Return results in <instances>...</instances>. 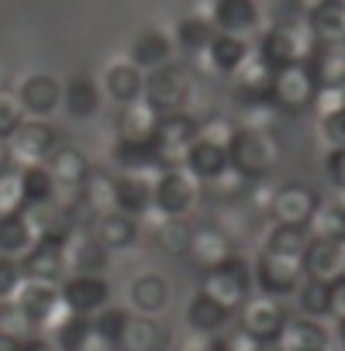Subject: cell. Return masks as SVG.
I'll use <instances>...</instances> for the list:
<instances>
[{"instance_id": "cell-1", "label": "cell", "mask_w": 345, "mask_h": 351, "mask_svg": "<svg viewBox=\"0 0 345 351\" xmlns=\"http://www.w3.org/2000/svg\"><path fill=\"white\" fill-rule=\"evenodd\" d=\"M228 165L245 176L249 183L263 180V176L276 165L280 158V141L269 128H245V124H235L232 138H228Z\"/></svg>"}, {"instance_id": "cell-2", "label": "cell", "mask_w": 345, "mask_h": 351, "mask_svg": "<svg viewBox=\"0 0 345 351\" xmlns=\"http://www.w3.org/2000/svg\"><path fill=\"white\" fill-rule=\"evenodd\" d=\"M194 97V69L187 62L169 59L155 69L145 73V86H142V100L155 110V114H169V110H187Z\"/></svg>"}, {"instance_id": "cell-3", "label": "cell", "mask_w": 345, "mask_h": 351, "mask_svg": "<svg viewBox=\"0 0 345 351\" xmlns=\"http://www.w3.org/2000/svg\"><path fill=\"white\" fill-rule=\"evenodd\" d=\"M201 200V183L183 165H166L152 176V214L187 217Z\"/></svg>"}, {"instance_id": "cell-4", "label": "cell", "mask_w": 345, "mask_h": 351, "mask_svg": "<svg viewBox=\"0 0 345 351\" xmlns=\"http://www.w3.org/2000/svg\"><path fill=\"white\" fill-rule=\"evenodd\" d=\"M311 45H314V42H311L304 21H280V25H269V28L259 35L256 56H259L269 69H283V66L304 62L307 52H311Z\"/></svg>"}, {"instance_id": "cell-5", "label": "cell", "mask_w": 345, "mask_h": 351, "mask_svg": "<svg viewBox=\"0 0 345 351\" xmlns=\"http://www.w3.org/2000/svg\"><path fill=\"white\" fill-rule=\"evenodd\" d=\"M201 134V121L187 110H169V114H159L155 117V128H152V148H155V165L166 169V165H180L183 162V152L187 145Z\"/></svg>"}, {"instance_id": "cell-6", "label": "cell", "mask_w": 345, "mask_h": 351, "mask_svg": "<svg viewBox=\"0 0 345 351\" xmlns=\"http://www.w3.org/2000/svg\"><path fill=\"white\" fill-rule=\"evenodd\" d=\"M201 289H204L208 296H214L218 303H225V306L235 310V306L252 293V265H249V258H242L238 252H232L225 262L204 269Z\"/></svg>"}, {"instance_id": "cell-7", "label": "cell", "mask_w": 345, "mask_h": 351, "mask_svg": "<svg viewBox=\"0 0 345 351\" xmlns=\"http://www.w3.org/2000/svg\"><path fill=\"white\" fill-rule=\"evenodd\" d=\"M249 265H252V286L266 296H276V300L293 296L297 282L304 279L297 255H280V252L263 248L256 255V262H249Z\"/></svg>"}, {"instance_id": "cell-8", "label": "cell", "mask_w": 345, "mask_h": 351, "mask_svg": "<svg viewBox=\"0 0 345 351\" xmlns=\"http://www.w3.org/2000/svg\"><path fill=\"white\" fill-rule=\"evenodd\" d=\"M290 313H287V306H283V300H276V296H266V293H259V296H245L238 306H235V327L238 330H245L252 341H276V334H280V327H283V320H287Z\"/></svg>"}, {"instance_id": "cell-9", "label": "cell", "mask_w": 345, "mask_h": 351, "mask_svg": "<svg viewBox=\"0 0 345 351\" xmlns=\"http://www.w3.org/2000/svg\"><path fill=\"white\" fill-rule=\"evenodd\" d=\"M297 310L304 317L314 320H328V324H342L345 320V279L335 282H321V279H300L293 289Z\"/></svg>"}, {"instance_id": "cell-10", "label": "cell", "mask_w": 345, "mask_h": 351, "mask_svg": "<svg viewBox=\"0 0 345 351\" xmlns=\"http://www.w3.org/2000/svg\"><path fill=\"white\" fill-rule=\"evenodd\" d=\"M11 313L32 330V334H42L49 317L59 310V286L56 282H38V279H25L21 289L14 293V300L8 303Z\"/></svg>"}, {"instance_id": "cell-11", "label": "cell", "mask_w": 345, "mask_h": 351, "mask_svg": "<svg viewBox=\"0 0 345 351\" xmlns=\"http://www.w3.org/2000/svg\"><path fill=\"white\" fill-rule=\"evenodd\" d=\"M56 145H59V131L52 128L49 117H25L14 128V134L8 138V152H11V162L14 165L45 162Z\"/></svg>"}, {"instance_id": "cell-12", "label": "cell", "mask_w": 345, "mask_h": 351, "mask_svg": "<svg viewBox=\"0 0 345 351\" xmlns=\"http://www.w3.org/2000/svg\"><path fill=\"white\" fill-rule=\"evenodd\" d=\"M314 80L307 73L304 62H293V66H283V69H273V80H269V100L280 114H300L311 107L314 100Z\"/></svg>"}, {"instance_id": "cell-13", "label": "cell", "mask_w": 345, "mask_h": 351, "mask_svg": "<svg viewBox=\"0 0 345 351\" xmlns=\"http://www.w3.org/2000/svg\"><path fill=\"white\" fill-rule=\"evenodd\" d=\"M59 300L69 313H97L100 306L111 303V282L104 276H87V272H66L59 282Z\"/></svg>"}, {"instance_id": "cell-14", "label": "cell", "mask_w": 345, "mask_h": 351, "mask_svg": "<svg viewBox=\"0 0 345 351\" xmlns=\"http://www.w3.org/2000/svg\"><path fill=\"white\" fill-rule=\"evenodd\" d=\"M63 255H66V272L104 276L111 269V252L104 245H97V238L87 231V224H76L63 238Z\"/></svg>"}, {"instance_id": "cell-15", "label": "cell", "mask_w": 345, "mask_h": 351, "mask_svg": "<svg viewBox=\"0 0 345 351\" xmlns=\"http://www.w3.org/2000/svg\"><path fill=\"white\" fill-rule=\"evenodd\" d=\"M300 272L307 279H345V238H311L300 252Z\"/></svg>"}, {"instance_id": "cell-16", "label": "cell", "mask_w": 345, "mask_h": 351, "mask_svg": "<svg viewBox=\"0 0 345 351\" xmlns=\"http://www.w3.org/2000/svg\"><path fill=\"white\" fill-rule=\"evenodd\" d=\"M87 231L97 238V245H104L114 255V252H128L142 241V217H131L121 210H104V214L90 217Z\"/></svg>"}, {"instance_id": "cell-17", "label": "cell", "mask_w": 345, "mask_h": 351, "mask_svg": "<svg viewBox=\"0 0 345 351\" xmlns=\"http://www.w3.org/2000/svg\"><path fill=\"white\" fill-rule=\"evenodd\" d=\"M18 104L25 117H52L63 104V83L52 73H32L18 83Z\"/></svg>"}, {"instance_id": "cell-18", "label": "cell", "mask_w": 345, "mask_h": 351, "mask_svg": "<svg viewBox=\"0 0 345 351\" xmlns=\"http://www.w3.org/2000/svg\"><path fill=\"white\" fill-rule=\"evenodd\" d=\"M276 348L280 351H331V330L328 320H314V317H287L280 334H276Z\"/></svg>"}, {"instance_id": "cell-19", "label": "cell", "mask_w": 345, "mask_h": 351, "mask_svg": "<svg viewBox=\"0 0 345 351\" xmlns=\"http://www.w3.org/2000/svg\"><path fill=\"white\" fill-rule=\"evenodd\" d=\"M194 180L201 183V186H211L218 176H225L228 172V148L221 145V141H211V138H204V134H197L190 145H187V152H183V162H180Z\"/></svg>"}, {"instance_id": "cell-20", "label": "cell", "mask_w": 345, "mask_h": 351, "mask_svg": "<svg viewBox=\"0 0 345 351\" xmlns=\"http://www.w3.org/2000/svg\"><path fill=\"white\" fill-rule=\"evenodd\" d=\"M21 272L25 279L38 282H63L66 276V255H63V238H35L32 248L21 255Z\"/></svg>"}, {"instance_id": "cell-21", "label": "cell", "mask_w": 345, "mask_h": 351, "mask_svg": "<svg viewBox=\"0 0 345 351\" xmlns=\"http://www.w3.org/2000/svg\"><path fill=\"white\" fill-rule=\"evenodd\" d=\"M304 28L314 45H342L345 42V4L342 0H318L304 11Z\"/></svg>"}, {"instance_id": "cell-22", "label": "cell", "mask_w": 345, "mask_h": 351, "mask_svg": "<svg viewBox=\"0 0 345 351\" xmlns=\"http://www.w3.org/2000/svg\"><path fill=\"white\" fill-rule=\"evenodd\" d=\"M152 176L155 172L121 169L114 176V210L131 214V217H145L152 210Z\"/></svg>"}, {"instance_id": "cell-23", "label": "cell", "mask_w": 345, "mask_h": 351, "mask_svg": "<svg viewBox=\"0 0 345 351\" xmlns=\"http://www.w3.org/2000/svg\"><path fill=\"white\" fill-rule=\"evenodd\" d=\"M321 204L318 190L307 183H287L273 193L269 200V217L283 221V224H307V217L314 214V207Z\"/></svg>"}, {"instance_id": "cell-24", "label": "cell", "mask_w": 345, "mask_h": 351, "mask_svg": "<svg viewBox=\"0 0 345 351\" xmlns=\"http://www.w3.org/2000/svg\"><path fill=\"white\" fill-rule=\"evenodd\" d=\"M104 107V90L90 73H76L63 83V104L59 110H66L73 121H90L97 117V110Z\"/></svg>"}, {"instance_id": "cell-25", "label": "cell", "mask_w": 345, "mask_h": 351, "mask_svg": "<svg viewBox=\"0 0 345 351\" xmlns=\"http://www.w3.org/2000/svg\"><path fill=\"white\" fill-rule=\"evenodd\" d=\"M169 300H172V286L166 276L159 272H138L131 282H128V303L135 313H145V317H159L169 310Z\"/></svg>"}, {"instance_id": "cell-26", "label": "cell", "mask_w": 345, "mask_h": 351, "mask_svg": "<svg viewBox=\"0 0 345 351\" xmlns=\"http://www.w3.org/2000/svg\"><path fill=\"white\" fill-rule=\"evenodd\" d=\"M45 169L52 176L56 190H73L76 193L93 165H90V158H87L83 148H76V145H56L49 152V158H45Z\"/></svg>"}, {"instance_id": "cell-27", "label": "cell", "mask_w": 345, "mask_h": 351, "mask_svg": "<svg viewBox=\"0 0 345 351\" xmlns=\"http://www.w3.org/2000/svg\"><path fill=\"white\" fill-rule=\"evenodd\" d=\"M249 52H252V45H249L245 35L214 32L211 42H208V49H204L201 56H204V62H208V69H211L214 76H232V73L249 59Z\"/></svg>"}, {"instance_id": "cell-28", "label": "cell", "mask_w": 345, "mask_h": 351, "mask_svg": "<svg viewBox=\"0 0 345 351\" xmlns=\"http://www.w3.org/2000/svg\"><path fill=\"white\" fill-rule=\"evenodd\" d=\"M208 21L214 25V32H228V35H252L259 28V4L256 0H214Z\"/></svg>"}, {"instance_id": "cell-29", "label": "cell", "mask_w": 345, "mask_h": 351, "mask_svg": "<svg viewBox=\"0 0 345 351\" xmlns=\"http://www.w3.org/2000/svg\"><path fill=\"white\" fill-rule=\"evenodd\" d=\"M142 86H145V73L131 62V59H114L107 69H104V80H100V90L107 100L114 104H131L142 97Z\"/></svg>"}, {"instance_id": "cell-30", "label": "cell", "mask_w": 345, "mask_h": 351, "mask_svg": "<svg viewBox=\"0 0 345 351\" xmlns=\"http://www.w3.org/2000/svg\"><path fill=\"white\" fill-rule=\"evenodd\" d=\"M183 317H187V327L197 330V334H221L225 327H232L235 310L225 306V303H218V300L208 296L204 289H197V296H190Z\"/></svg>"}, {"instance_id": "cell-31", "label": "cell", "mask_w": 345, "mask_h": 351, "mask_svg": "<svg viewBox=\"0 0 345 351\" xmlns=\"http://www.w3.org/2000/svg\"><path fill=\"white\" fill-rule=\"evenodd\" d=\"M194 228L187 217H169V214H152V245L169 255V258H187Z\"/></svg>"}, {"instance_id": "cell-32", "label": "cell", "mask_w": 345, "mask_h": 351, "mask_svg": "<svg viewBox=\"0 0 345 351\" xmlns=\"http://www.w3.org/2000/svg\"><path fill=\"white\" fill-rule=\"evenodd\" d=\"M114 351H166V330L162 324H155V317L128 313Z\"/></svg>"}, {"instance_id": "cell-33", "label": "cell", "mask_w": 345, "mask_h": 351, "mask_svg": "<svg viewBox=\"0 0 345 351\" xmlns=\"http://www.w3.org/2000/svg\"><path fill=\"white\" fill-rule=\"evenodd\" d=\"M235 252L232 245V234H225L221 228H194V238H190V248H187V258L204 272L218 262H225L228 255Z\"/></svg>"}, {"instance_id": "cell-34", "label": "cell", "mask_w": 345, "mask_h": 351, "mask_svg": "<svg viewBox=\"0 0 345 351\" xmlns=\"http://www.w3.org/2000/svg\"><path fill=\"white\" fill-rule=\"evenodd\" d=\"M172 56H177L172 35H166V32H159V28H145V32H138L135 42H131V52H128V59H131L142 73H148V69L169 62Z\"/></svg>"}, {"instance_id": "cell-35", "label": "cell", "mask_w": 345, "mask_h": 351, "mask_svg": "<svg viewBox=\"0 0 345 351\" xmlns=\"http://www.w3.org/2000/svg\"><path fill=\"white\" fill-rule=\"evenodd\" d=\"M314 86H345V52L342 45H311L304 59Z\"/></svg>"}, {"instance_id": "cell-36", "label": "cell", "mask_w": 345, "mask_h": 351, "mask_svg": "<svg viewBox=\"0 0 345 351\" xmlns=\"http://www.w3.org/2000/svg\"><path fill=\"white\" fill-rule=\"evenodd\" d=\"M76 193H80V207L90 217H97L104 210H114V176L104 172V169H90Z\"/></svg>"}, {"instance_id": "cell-37", "label": "cell", "mask_w": 345, "mask_h": 351, "mask_svg": "<svg viewBox=\"0 0 345 351\" xmlns=\"http://www.w3.org/2000/svg\"><path fill=\"white\" fill-rule=\"evenodd\" d=\"M111 158L118 162V169H135V172H159V165H155V148H152V138H114V145H111Z\"/></svg>"}, {"instance_id": "cell-38", "label": "cell", "mask_w": 345, "mask_h": 351, "mask_svg": "<svg viewBox=\"0 0 345 351\" xmlns=\"http://www.w3.org/2000/svg\"><path fill=\"white\" fill-rule=\"evenodd\" d=\"M155 117H159V114L138 97V100H131V104H118L114 131H118V138H152Z\"/></svg>"}, {"instance_id": "cell-39", "label": "cell", "mask_w": 345, "mask_h": 351, "mask_svg": "<svg viewBox=\"0 0 345 351\" xmlns=\"http://www.w3.org/2000/svg\"><path fill=\"white\" fill-rule=\"evenodd\" d=\"M235 80V97H269V80H273V69L256 56V49L249 52V59L232 73Z\"/></svg>"}, {"instance_id": "cell-40", "label": "cell", "mask_w": 345, "mask_h": 351, "mask_svg": "<svg viewBox=\"0 0 345 351\" xmlns=\"http://www.w3.org/2000/svg\"><path fill=\"white\" fill-rule=\"evenodd\" d=\"M35 241V231L25 217V210H11V214H0V252L21 258Z\"/></svg>"}, {"instance_id": "cell-41", "label": "cell", "mask_w": 345, "mask_h": 351, "mask_svg": "<svg viewBox=\"0 0 345 351\" xmlns=\"http://www.w3.org/2000/svg\"><path fill=\"white\" fill-rule=\"evenodd\" d=\"M211 35H214V25L201 14H190V18H180L177 28H172V45H177L183 56H201L208 49Z\"/></svg>"}, {"instance_id": "cell-42", "label": "cell", "mask_w": 345, "mask_h": 351, "mask_svg": "<svg viewBox=\"0 0 345 351\" xmlns=\"http://www.w3.org/2000/svg\"><path fill=\"white\" fill-rule=\"evenodd\" d=\"M307 241H311V234H307L304 224H283V221H273L269 231H266V238H263V248L280 252V255H297V258H300V252L307 248Z\"/></svg>"}, {"instance_id": "cell-43", "label": "cell", "mask_w": 345, "mask_h": 351, "mask_svg": "<svg viewBox=\"0 0 345 351\" xmlns=\"http://www.w3.org/2000/svg\"><path fill=\"white\" fill-rule=\"evenodd\" d=\"M21 169V186H25V207H35V204H49L59 197L52 176L45 169V162H35V165H18Z\"/></svg>"}, {"instance_id": "cell-44", "label": "cell", "mask_w": 345, "mask_h": 351, "mask_svg": "<svg viewBox=\"0 0 345 351\" xmlns=\"http://www.w3.org/2000/svg\"><path fill=\"white\" fill-rule=\"evenodd\" d=\"M304 228H307L311 238H345V207L321 200Z\"/></svg>"}, {"instance_id": "cell-45", "label": "cell", "mask_w": 345, "mask_h": 351, "mask_svg": "<svg viewBox=\"0 0 345 351\" xmlns=\"http://www.w3.org/2000/svg\"><path fill=\"white\" fill-rule=\"evenodd\" d=\"M124 320H128V310H124V306H114V303H107V306H100L97 313H90L93 334H97L107 348H118V337H121V330H124Z\"/></svg>"}, {"instance_id": "cell-46", "label": "cell", "mask_w": 345, "mask_h": 351, "mask_svg": "<svg viewBox=\"0 0 345 351\" xmlns=\"http://www.w3.org/2000/svg\"><path fill=\"white\" fill-rule=\"evenodd\" d=\"M25 210V186H21V169L8 165L0 172V214Z\"/></svg>"}, {"instance_id": "cell-47", "label": "cell", "mask_w": 345, "mask_h": 351, "mask_svg": "<svg viewBox=\"0 0 345 351\" xmlns=\"http://www.w3.org/2000/svg\"><path fill=\"white\" fill-rule=\"evenodd\" d=\"M21 282H25L21 258L0 252V303H11V300H14V293L21 289Z\"/></svg>"}, {"instance_id": "cell-48", "label": "cell", "mask_w": 345, "mask_h": 351, "mask_svg": "<svg viewBox=\"0 0 345 351\" xmlns=\"http://www.w3.org/2000/svg\"><path fill=\"white\" fill-rule=\"evenodd\" d=\"M21 121H25V110H21L18 97H14L11 90H4V86H0V138L8 141Z\"/></svg>"}, {"instance_id": "cell-49", "label": "cell", "mask_w": 345, "mask_h": 351, "mask_svg": "<svg viewBox=\"0 0 345 351\" xmlns=\"http://www.w3.org/2000/svg\"><path fill=\"white\" fill-rule=\"evenodd\" d=\"M321 121V138L328 148H345V110H331V114H318Z\"/></svg>"}, {"instance_id": "cell-50", "label": "cell", "mask_w": 345, "mask_h": 351, "mask_svg": "<svg viewBox=\"0 0 345 351\" xmlns=\"http://www.w3.org/2000/svg\"><path fill=\"white\" fill-rule=\"evenodd\" d=\"M311 107L318 114H331V110H345V86H318Z\"/></svg>"}, {"instance_id": "cell-51", "label": "cell", "mask_w": 345, "mask_h": 351, "mask_svg": "<svg viewBox=\"0 0 345 351\" xmlns=\"http://www.w3.org/2000/svg\"><path fill=\"white\" fill-rule=\"evenodd\" d=\"M232 131H235V117H228V114H214V117L201 121V134H204V138H211V141L228 145Z\"/></svg>"}, {"instance_id": "cell-52", "label": "cell", "mask_w": 345, "mask_h": 351, "mask_svg": "<svg viewBox=\"0 0 345 351\" xmlns=\"http://www.w3.org/2000/svg\"><path fill=\"white\" fill-rule=\"evenodd\" d=\"M324 169H328L331 186H335V190H345V148H328Z\"/></svg>"}, {"instance_id": "cell-53", "label": "cell", "mask_w": 345, "mask_h": 351, "mask_svg": "<svg viewBox=\"0 0 345 351\" xmlns=\"http://www.w3.org/2000/svg\"><path fill=\"white\" fill-rule=\"evenodd\" d=\"M21 351H59V348H56V341L49 334H28L25 344H21Z\"/></svg>"}, {"instance_id": "cell-54", "label": "cell", "mask_w": 345, "mask_h": 351, "mask_svg": "<svg viewBox=\"0 0 345 351\" xmlns=\"http://www.w3.org/2000/svg\"><path fill=\"white\" fill-rule=\"evenodd\" d=\"M21 344H25L21 334H14L11 327H0V351H21Z\"/></svg>"}, {"instance_id": "cell-55", "label": "cell", "mask_w": 345, "mask_h": 351, "mask_svg": "<svg viewBox=\"0 0 345 351\" xmlns=\"http://www.w3.org/2000/svg\"><path fill=\"white\" fill-rule=\"evenodd\" d=\"M8 165H14V162H11V152H8V141H4V138H0V172H4Z\"/></svg>"}, {"instance_id": "cell-56", "label": "cell", "mask_w": 345, "mask_h": 351, "mask_svg": "<svg viewBox=\"0 0 345 351\" xmlns=\"http://www.w3.org/2000/svg\"><path fill=\"white\" fill-rule=\"evenodd\" d=\"M252 351H280V348H276V341H263V344H256Z\"/></svg>"}, {"instance_id": "cell-57", "label": "cell", "mask_w": 345, "mask_h": 351, "mask_svg": "<svg viewBox=\"0 0 345 351\" xmlns=\"http://www.w3.org/2000/svg\"><path fill=\"white\" fill-rule=\"evenodd\" d=\"M297 4H300V11H307L311 4H318V0H297Z\"/></svg>"}, {"instance_id": "cell-58", "label": "cell", "mask_w": 345, "mask_h": 351, "mask_svg": "<svg viewBox=\"0 0 345 351\" xmlns=\"http://www.w3.org/2000/svg\"><path fill=\"white\" fill-rule=\"evenodd\" d=\"M4 306H8V303H0V327H4Z\"/></svg>"}, {"instance_id": "cell-59", "label": "cell", "mask_w": 345, "mask_h": 351, "mask_svg": "<svg viewBox=\"0 0 345 351\" xmlns=\"http://www.w3.org/2000/svg\"><path fill=\"white\" fill-rule=\"evenodd\" d=\"M218 337H221V334H218ZM218 351H225V344H218Z\"/></svg>"}]
</instances>
